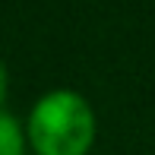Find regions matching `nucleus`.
<instances>
[{
    "label": "nucleus",
    "instance_id": "f257e3e1",
    "mask_svg": "<svg viewBox=\"0 0 155 155\" xmlns=\"http://www.w3.org/2000/svg\"><path fill=\"white\" fill-rule=\"evenodd\" d=\"M29 139L38 155H86L95 139V114L70 89L48 92L32 108Z\"/></svg>",
    "mask_w": 155,
    "mask_h": 155
},
{
    "label": "nucleus",
    "instance_id": "f03ea898",
    "mask_svg": "<svg viewBox=\"0 0 155 155\" xmlns=\"http://www.w3.org/2000/svg\"><path fill=\"white\" fill-rule=\"evenodd\" d=\"M0 155H22V130L6 111H0Z\"/></svg>",
    "mask_w": 155,
    "mask_h": 155
},
{
    "label": "nucleus",
    "instance_id": "7ed1b4c3",
    "mask_svg": "<svg viewBox=\"0 0 155 155\" xmlns=\"http://www.w3.org/2000/svg\"><path fill=\"white\" fill-rule=\"evenodd\" d=\"M3 95H6V70L0 63V101H3Z\"/></svg>",
    "mask_w": 155,
    "mask_h": 155
}]
</instances>
